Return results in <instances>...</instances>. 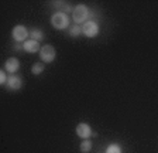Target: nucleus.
<instances>
[{
  "label": "nucleus",
  "instance_id": "0eeeda50",
  "mask_svg": "<svg viewBox=\"0 0 158 153\" xmlns=\"http://www.w3.org/2000/svg\"><path fill=\"white\" fill-rule=\"evenodd\" d=\"M7 90L10 91H19L21 90V87H23V80H21V76L19 75H10L9 80H7V84H6Z\"/></svg>",
  "mask_w": 158,
  "mask_h": 153
},
{
  "label": "nucleus",
  "instance_id": "20e7f679",
  "mask_svg": "<svg viewBox=\"0 0 158 153\" xmlns=\"http://www.w3.org/2000/svg\"><path fill=\"white\" fill-rule=\"evenodd\" d=\"M30 36L27 27L23 24H17L13 27V31H11V37L16 43H24V40L27 41V37Z\"/></svg>",
  "mask_w": 158,
  "mask_h": 153
},
{
  "label": "nucleus",
  "instance_id": "4468645a",
  "mask_svg": "<svg viewBox=\"0 0 158 153\" xmlns=\"http://www.w3.org/2000/svg\"><path fill=\"white\" fill-rule=\"evenodd\" d=\"M106 153H122V147L118 146L117 143H110L106 147Z\"/></svg>",
  "mask_w": 158,
  "mask_h": 153
},
{
  "label": "nucleus",
  "instance_id": "6e6552de",
  "mask_svg": "<svg viewBox=\"0 0 158 153\" xmlns=\"http://www.w3.org/2000/svg\"><path fill=\"white\" fill-rule=\"evenodd\" d=\"M76 135H78L81 139H89L90 135H92V128L89 126V123H85V122H81L76 126Z\"/></svg>",
  "mask_w": 158,
  "mask_h": 153
},
{
  "label": "nucleus",
  "instance_id": "423d86ee",
  "mask_svg": "<svg viewBox=\"0 0 158 153\" xmlns=\"http://www.w3.org/2000/svg\"><path fill=\"white\" fill-rule=\"evenodd\" d=\"M19 70H20L19 58H16V57H10V58H7L6 63H4V71L9 72V74H11V75H14Z\"/></svg>",
  "mask_w": 158,
  "mask_h": 153
},
{
  "label": "nucleus",
  "instance_id": "ddd939ff",
  "mask_svg": "<svg viewBox=\"0 0 158 153\" xmlns=\"http://www.w3.org/2000/svg\"><path fill=\"white\" fill-rule=\"evenodd\" d=\"M44 64H41V63H35L33 67H31V72L34 74V75H40V74H43L44 72Z\"/></svg>",
  "mask_w": 158,
  "mask_h": 153
},
{
  "label": "nucleus",
  "instance_id": "39448f33",
  "mask_svg": "<svg viewBox=\"0 0 158 153\" xmlns=\"http://www.w3.org/2000/svg\"><path fill=\"white\" fill-rule=\"evenodd\" d=\"M99 31H100V28H99V24L96 23V21H93V20L86 21V23L82 26V33L85 34L86 37H89V38H93V37H96L99 34Z\"/></svg>",
  "mask_w": 158,
  "mask_h": 153
},
{
  "label": "nucleus",
  "instance_id": "f03ea898",
  "mask_svg": "<svg viewBox=\"0 0 158 153\" xmlns=\"http://www.w3.org/2000/svg\"><path fill=\"white\" fill-rule=\"evenodd\" d=\"M51 24H52L54 28L56 30H65L69 27V17L66 13H62V11H58V13L52 14L51 17Z\"/></svg>",
  "mask_w": 158,
  "mask_h": 153
},
{
  "label": "nucleus",
  "instance_id": "1a4fd4ad",
  "mask_svg": "<svg viewBox=\"0 0 158 153\" xmlns=\"http://www.w3.org/2000/svg\"><path fill=\"white\" fill-rule=\"evenodd\" d=\"M23 50L28 54H34V53H40L41 47H40V43L35 40H27L23 43Z\"/></svg>",
  "mask_w": 158,
  "mask_h": 153
},
{
  "label": "nucleus",
  "instance_id": "f257e3e1",
  "mask_svg": "<svg viewBox=\"0 0 158 153\" xmlns=\"http://www.w3.org/2000/svg\"><path fill=\"white\" fill-rule=\"evenodd\" d=\"M89 17H90V10L88 9V6L85 4H78V6L73 7L72 11V19L75 21V24H85L86 21H89Z\"/></svg>",
  "mask_w": 158,
  "mask_h": 153
},
{
  "label": "nucleus",
  "instance_id": "2eb2a0df",
  "mask_svg": "<svg viewBox=\"0 0 158 153\" xmlns=\"http://www.w3.org/2000/svg\"><path fill=\"white\" fill-rule=\"evenodd\" d=\"M7 80H9V76L6 75V71H0V84H2V85H6L7 84Z\"/></svg>",
  "mask_w": 158,
  "mask_h": 153
},
{
  "label": "nucleus",
  "instance_id": "9b49d317",
  "mask_svg": "<svg viewBox=\"0 0 158 153\" xmlns=\"http://www.w3.org/2000/svg\"><path fill=\"white\" fill-rule=\"evenodd\" d=\"M82 33V27L78 26V24H73V26H69V36L71 37H78Z\"/></svg>",
  "mask_w": 158,
  "mask_h": 153
},
{
  "label": "nucleus",
  "instance_id": "9d476101",
  "mask_svg": "<svg viewBox=\"0 0 158 153\" xmlns=\"http://www.w3.org/2000/svg\"><path fill=\"white\" fill-rule=\"evenodd\" d=\"M30 37H31V40H35V41H43L44 38H45V33H44L41 28H38V27H34V28H31V31H30Z\"/></svg>",
  "mask_w": 158,
  "mask_h": 153
},
{
  "label": "nucleus",
  "instance_id": "7ed1b4c3",
  "mask_svg": "<svg viewBox=\"0 0 158 153\" xmlns=\"http://www.w3.org/2000/svg\"><path fill=\"white\" fill-rule=\"evenodd\" d=\"M55 57H56V51H55V48H54V46L45 44V46L41 47V50H40V58H41L44 63H47V64L52 63V61L55 60Z\"/></svg>",
  "mask_w": 158,
  "mask_h": 153
},
{
  "label": "nucleus",
  "instance_id": "f8f14e48",
  "mask_svg": "<svg viewBox=\"0 0 158 153\" xmlns=\"http://www.w3.org/2000/svg\"><path fill=\"white\" fill-rule=\"evenodd\" d=\"M92 142H90V140L89 139H85L83 140V142H81V152H83V153H88V152H90V150H92Z\"/></svg>",
  "mask_w": 158,
  "mask_h": 153
}]
</instances>
